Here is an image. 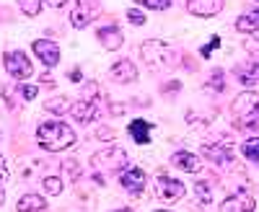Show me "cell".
Segmentation results:
<instances>
[{
	"label": "cell",
	"mask_w": 259,
	"mask_h": 212,
	"mask_svg": "<svg viewBox=\"0 0 259 212\" xmlns=\"http://www.w3.org/2000/svg\"><path fill=\"white\" fill-rule=\"evenodd\" d=\"M119 179H122L124 192H130V194H140L143 189H145V184H148V176H145V171H143V168H135V166L124 168Z\"/></svg>",
	"instance_id": "30bf717a"
},
{
	"label": "cell",
	"mask_w": 259,
	"mask_h": 212,
	"mask_svg": "<svg viewBox=\"0 0 259 212\" xmlns=\"http://www.w3.org/2000/svg\"><path fill=\"white\" fill-rule=\"evenodd\" d=\"M171 166L182 168V171H187V174H197L200 168H202V166H200V158L192 155V153H187V150H179V153L171 155Z\"/></svg>",
	"instance_id": "2e32d148"
},
{
	"label": "cell",
	"mask_w": 259,
	"mask_h": 212,
	"mask_svg": "<svg viewBox=\"0 0 259 212\" xmlns=\"http://www.w3.org/2000/svg\"><path fill=\"white\" fill-rule=\"evenodd\" d=\"M218 47H221V39H218V36H212V39H210V44L202 47V57H207L212 49H218Z\"/></svg>",
	"instance_id": "1f68e13d"
},
{
	"label": "cell",
	"mask_w": 259,
	"mask_h": 212,
	"mask_svg": "<svg viewBox=\"0 0 259 212\" xmlns=\"http://www.w3.org/2000/svg\"><path fill=\"white\" fill-rule=\"evenodd\" d=\"M109 75L117 83H133V80H138V68L130 60H119V62H114V65H112Z\"/></svg>",
	"instance_id": "5bb4252c"
},
{
	"label": "cell",
	"mask_w": 259,
	"mask_h": 212,
	"mask_svg": "<svg viewBox=\"0 0 259 212\" xmlns=\"http://www.w3.org/2000/svg\"><path fill=\"white\" fill-rule=\"evenodd\" d=\"M156 212H168V209H156Z\"/></svg>",
	"instance_id": "74e56055"
},
{
	"label": "cell",
	"mask_w": 259,
	"mask_h": 212,
	"mask_svg": "<svg viewBox=\"0 0 259 212\" xmlns=\"http://www.w3.org/2000/svg\"><path fill=\"white\" fill-rule=\"evenodd\" d=\"M99 11H101L99 0H75L73 11H70V24L75 29H85L91 21H96Z\"/></svg>",
	"instance_id": "8992f818"
},
{
	"label": "cell",
	"mask_w": 259,
	"mask_h": 212,
	"mask_svg": "<svg viewBox=\"0 0 259 212\" xmlns=\"http://www.w3.org/2000/svg\"><path fill=\"white\" fill-rule=\"evenodd\" d=\"M0 202H3V189H0Z\"/></svg>",
	"instance_id": "8d00e7d4"
},
{
	"label": "cell",
	"mask_w": 259,
	"mask_h": 212,
	"mask_svg": "<svg viewBox=\"0 0 259 212\" xmlns=\"http://www.w3.org/2000/svg\"><path fill=\"white\" fill-rule=\"evenodd\" d=\"M114 212H133V209H130V207H124V209H114Z\"/></svg>",
	"instance_id": "d590c367"
},
{
	"label": "cell",
	"mask_w": 259,
	"mask_h": 212,
	"mask_svg": "<svg viewBox=\"0 0 259 212\" xmlns=\"http://www.w3.org/2000/svg\"><path fill=\"white\" fill-rule=\"evenodd\" d=\"M47 3H50L52 8H62L65 3H68V0H47Z\"/></svg>",
	"instance_id": "836d02e7"
},
{
	"label": "cell",
	"mask_w": 259,
	"mask_h": 212,
	"mask_svg": "<svg viewBox=\"0 0 259 212\" xmlns=\"http://www.w3.org/2000/svg\"><path fill=\"white\" fill-rule=\"evenodd\" d=\"M241 150H244V155H246L249 161H259V137L246 140V142L241 145Z\"/></svg>",
	"instance_id": "603a6c76"
},
{
	"label": "cell",
	"mask_w": 259,
	"mask_h": 212,
	"mask_svg": "<svg viewBox=\"0 0 259 212\" xmlns=\"http://www.w3.org/2000/svg\"><path fill=\"white\" fill-rule=\"evenodd\" d=\"M233 117L236 122H239L241 127H254L256 117H259V93H241V96H236L233 101Z\"/></svg>",
	"instance_id": "5b68a950"
},
{
	"label": "cell",
	"mask_w": 259,
	"mask_h": 212,
	"mask_svg": "<svg viewBox=\"0 0 259 212\" xmlns=\"http://www.w3.org/2000/svg\"><path fill=\"white\" fill-rule=\"evenodd\" d=\"M45 199H41L39 194H26V197H21L18 199V212H39V209H45Z\"/></svg>",
	"instance_id": "ffe728a7"
},
{
	"label": "cell",
	"mask_w": 259,
	"mask_h": 212,
	"mask_svg": "<svg viewBox=\"0 0 259 212\" xmlns=\"http://www.w3.org/2000/svg\"><path fill=\"white\" fill-rule=\"evenodd\" d=\"M194 194H197V199L202 204H210L212 202V186L207 181H197V184H194Z\"/></svg>",
	"instance_id": "44dd1931"
},
{
	"label": "cell",
	"mask_w": 259,
	"mask_h": 212,
	"mask_svg": "<svg viewBox=\"0 0 259 212\" xmlns=\"http://www.w3.org/2000/svg\"><path fill=\"white\" fill-rule=\"evenodd\" d=\"M36 140H39V147H45L47 153H60V150H68V147L75 145V132L65 122L55 119V122L39 124Z\"/></svg>",
	"instance_id": "6da1fadb"
},
{
	"label": "cell",
	"mask_w": 259,
	"mask_h": 212,
	"mask_svg": "<svg viewBox=\"0 0 259 212\" xmlns=\"http://www.w3.org/2000/svg\"><path fill=\"white\" fill-rule=\"evenodd\" d=\"M221 8H223V0H187V11L200 18H210L215 13H221Z\"/></svg>",
	"instance_id": "7c38bea8"
},
{
	"label": "cell",
	"mask_w": 259,
	"mask_h": 212,
	"mask_svg": "<svg viewBox=\"0 0 259 212\" xmlns=\"http://www.w3.org/2000/svg\"><path fill=\"white\" fill-rule=\"evenodd\" d=\"M244 49H246L249 55H254V60H259V39H256V36H249V39L244 41Z\"/></svg>",
	"instance_id": "4316f807"
},
{
	"label": "cell",
	"mask_w": 259,
	"mask_h": 212,
	"mask_svg": "<svg viewBox=\"0 0 259 212\" xmlns=\"http://www.w3.org/2000/svg\"><path fill=\"white\" fill-rule=\"evenodd\" d=\"M70 80L78 83V80H80V70H73V73H70Z\"/></svg>",
	"instance_id": "e575fe53"
},
{
	"label": "cell",
	"mask_w": 259,
	"mask_h": 212,
	"mask_svg": "<svg viewBox=\"0 0 259 212\" xmlns=\"http://www.w3.org/2000/svg\"><path fill=\"white\" fill-rule=\"evenodd\" d=\"M99 41L104 44V49L117 52V49L122 47L124 36H122V31H119L117 26H104V29H99Z\"/></svg>",
	"instance_id": "9a60e30c"
},
{
	"label": "cell",
	"mask_w": 259,
	"mask_h": 212,
	"mask_svg": "<svg viewBox=\"0 0 259 212\" xmlns=\"http://www.w3.org/2000/svg\"><path fill=\"white\" fill-rule=\"evenodd\" d=\"M254 194L249 192L246 186H239L236 194L228 197L223 204H221V212H254Z\"/></svg>",
	"instance_id": "9c48e42d"
},
{
	"label": "cell",
	"mask_w": 259,
	"mask_h": 212,
	"mask_svg": "<svg viewBox=\"0 0 259 212\" xmlns=\"http://www.w3.org/2000/svg\"><path fill=\"white\" fill-rule=\"evenodd\" d=\"M62 168H65V174L70 171V181H75V179L80 176V168H78V163H75V161H68V163H62Z\"/></svg>",
	"instance_id": "f546056e"
},
{
	"label": "cell",
	"mask_w": 259,
	"mask_h": 212,
	"mask_svg": "<svg viewBox=\"0 0 259 212\" xmlns=\"http://www.w3.org/2000/svg\"><path fill=\"white\" fill-rule=\"evenodd\" d=\"M130 135H133V140L138 145H148V140H150V124L145 119H133V122H130Z\"/></svg>",
	"instance_id": "ac0fdd59"
},
{
	"label": "cell",
	"mask_w": 259,
	"mask_h": 212,
	"mask_svg": "<svg viewBox=\"0 0 259 212\" xmlns=\"http://www.w3.org/2000/svg\"><path fill=\"white\" fill-rule=\"evenodd\" d=\"M6 176H8V166H6L3 155H0V179H6Z\"/></svg>",
	"instance_id": "d6a6232c"
},
{
	"label": "cell",
	"mask_w": 259,
	"mask_h": 212,
	"mask_svg": "<svg viewBox=\"0 0 259 212\" xmlns=\"http://www.w3.org/2000/svg\"><path fill=\"white\" fill-rule=\"evenodd\" d=\"M127 18L133 21L135 26H143V24H145V16H143V11H138V8H130V11H127Z\"/></svg>",
	"instance_id": "f1b7e54d"
},
{
	"label": "cell",
	"mask_w": 259,
	"mask_h": 212,
	"mask_svg": "<svg viewBox=\"0 0 259 212\" xmlns=\"http://www.w3.org/2000/svg\"><path fill=\"white\" fill-rule=\"evenodd\" d=\"M210 88H215V91H223L226 86H223V70H215L212 75H210Z\"/></svg>",
	"instance_id": "83f0119b"
},
{
	"label": "cell",
	"mask_w": 259,
	"mask_h": 212,
	"mask_svg": "<svg viewBox=\"0 0 259 212\" xmlns=\"http://www.w3.org/2000/svg\"><path fill=\"white\" fill-rule=\"evenodd\" d=\"M47 112H52V114H65V112H68V101H65V98H52V101H47Z\"/></svg>",
	"instance_id": "d4e9b609"
},
{
	"label": "cell",
	"mask_w": 259,
	"mask_h": 212,
	"mask_svg": "<svg viewBox=\"0 0 259 212\" xmlns=\"http://www.w3.org/2000/svg\"><path fill=\"white\" fill-rule=\"evenodd\" d=\"M140 57L145 60L148 70H153V73L174 65V49H171L166 41H158V39H148L140 47Z\"/></svg>",
	"instance_id": "3957f363"
},
{
	"label": "cell",
	"mask_w": 259,
	"mask_h": 212,
	"mask_svg": "<svg viewBox=\"0 0 259 212\" xmlns=\"http://www.w3.org/2000/svg\"><path fill=\"white\" fill-rule=\"evenodd\" d=\"M130 166V155L124 147H117V145H109V147H104V150L94 153L91 155V168H94V174H96V181L104 184V176L101 174H117L122 171V168Z\"/></svg>",
	"instance_id": "7a4b0ae2"
},
{
	"label": "cell",
	"mask_w": 259,
	"mask_h": 212,
	"mask_svg": "<svg viewBox=\"0 0 259 212\" xmlns=\"http://www.w3.org/2000/svg\"><path fill=\"white\" fill-rule=\"evenodd\" d=\"M233 75L239 78V83H244V86H254V83H259V62H241V65L233 70Z\"/></svg>",
	"instance_id": "e0dca14e"
},
{
	"label": "cell",
	"mask_w": 259,
	"mask_h": 212,
	"mask_svg": "<svg viewBox=\"0 0 259 212\" xmlns=\"http://www.w3.org/2000/svg\"><path fill=\"white\" fill-rule=\"evenodd\" d=\"M236 31H241V34L259 31V11H251V13L239 16V21H236Z\"/></svg>",
	"instance_id": "d6986e66"
},
{
	"label": "cell",
	"mask_w": 259,
	"mask_h": 212,
	"mask_svg": "<svg viewBox=\"0 0 259 212\" xmlns=\"http://www.w3.org/2000/svg\"><path fill=\"white\" fill-rule=\"evenodd\" d=\"M202 155L218 166H226V168L236 166V155L231 150V145H202Z\"/></svg>",
	"instance_id": "8fae6325"
},
{
	"label": "cell",
	"mask_w": 259,
	"mask_h": 212,
	"mask_svg": "<svg viewBox=\"0 0 259 212\" xmlns=\"http://www.w3.org/2000/svg\"><path fill=\"white\" fill-rule=\"evenodd\" d=\"M138 3L145 8H153V11H166L171 6V0H138Z\"/></svg>",
	"instance_id": "484cf974"
},
{
	"label": "cell",
	"mask_w": 259,
	"mask_h": 212,
	"mask_svg": "<svg viewBox=\"0 0 259 212\" xmlns=\"http://www.w3.org/2000/svg\"><path fill=\"white\" fill-rule=\"evenodd\" d=\"M36 93H39V88H36V86H21V96H24L26 101L36 98Z\"/></svg>",
	"instance_id": "4dcf8cb0"
},
{
	"label": "cell",
	"mask_w": 259,
	"mask_h": 212,
	"mask_svg": "<svg viewBox=\"0 0 259 212\" xmlns=\"http://www.w3.org/2000/svg\"><path fill=\"white\" fill-rule=\"evenodd\" d=\"M70 114H73V119L80 122V124H89V122H94V119L99 117V86H96V83H91L89 91H85V93L70 106Z\"/></svg>",
	"instance_id": "277c9868"
},
{
	"label": "cell",
	"mask_w": 259,
	"mask_h": 212,
	"mask_svg": "<svg viewBox=\"0 0 259 212\" xmlns=\"http://www.w3.org/2000/svg\"><path fill=\"white\" fill-rule=\"evenodd\" d=\"M41 3H45V0H21V11H24L26 16H31V18H36L39 16V11H41Z\"/></svg>",
	"instance_id": "cb8c5ba5"
},
{
	"label": "cell",
	"mask_w": 259,
	"mask_h": 212,
	"mask_svg": "<svg viewBox=\"0 0 259 212\" xmlns=\"http://www.w3.org/2000/svg\"><path fill=\"white\" fill-rule=\"evenodd\" d=\"M6 70H8V75L16 78V80H26V78H31V73H34L31 60H29L24 52H8V55H6Z\"/></svg>",
	"instance_id": "ba28073f"
},
{
	"label": "cell",
	"mask_w": 259,
	"mask_h": 212,
	"mask_svg": "<svg viewBox=\"0 0 259 212\" xmlns=\"http://www.w3.org/2000/svg\"><path fill=\"white\" fill-rule=\"evenodd\" d=\"M34 52H36V57L45 62L47 68H55L57 62H60V49H57L55 41H45V39L34 41Z\"/></svg>",
	"instance_id": "4fadbf2b"
},
{
	"label": "cell",
	"mask_w": 259,
	"mask_h": 212,
	"mask_svg": "<svg viewBox=\"0 0 259 212\" xmlns=\"http://www.w3.org/2000/svg\"><path fill=\"white\" fill-rule=\"evenodd\" d=\"M41 186H45V192H47V194H52V197L62 194V179H57V176H45Z\"/></svg>",
	"instance_id": "7402d4cb"
},
{
	"label": "cell",
	"mask_w": 259,
	"mask_h": 212,
	"mask_svg": "<svg viewBox=\"0 0 259 212\" xmlns=\"http://www.w3.org/2000/svg\"><path fill=\"white\" fill-rule=\"evenodd\" d=\"M156 197L163 202V204H174V202H179L182 197H184V184L179 181V179H171V176H166V174H161L158 179H156Z\"/></svg>",
	"instance_id": "52a82bcc"
}]
</instances>
